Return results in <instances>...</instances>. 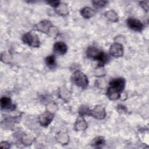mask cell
I'll list each match as a JSON object with an SVG mask.
<instances>
[{
    "instance_id": "obj_1",
    "label": "cell",
    "mask_w": 149,
    "mask_h": 149,
    "mask_svg": "<svg viewBox=\"0 0 149 149\" xmlns=\"http://www.w3.org/2000/svg\"><path fill=\"white\" fill-rule=\"evenodd\" d=\"M125 80L119 77L114 79L109 83V87L107 90V96L111 100L118 99L120 96V93L123 90L125 86Z\"/></svg>"
},
{
    "instance_id": "obj_2",
    "label": "cell",
    "mask_w": 149,
    "mask_h": 149,
    "mask_svg": "<svg viewBox=\"0 0 149 149\" xmlns=\"http://www.w3.org/2000/svg\"><path fill=\"white\" fill-rule=\"evenodd\" d=\"M87 55L88 57L98 62L100 66L104 65L109 59L108 55L95 47H89L87 51Z\"/></svg>"
},
{
    "instance_id": "obj_3",
    "label": "cell",
    "mask_w": 149,
    "mask_h": 149,
    "mask_svg": "<svg viewBox=\"0 0 149 149\" xmlns=\"http://www.w3.org/2000/svg\"><path fill=\"white\" fill-rule=\"evenodd\" d=\"M72 80L76 85L83 88H86L88 84V80L87 76L79 70L76 71L73 73Z\"/></svg>"
},
{
    "instance_id": "obj_4",
    "label": "cell",
    "mask_w": 149,
    "mask_h": 149,
    "mask_svg": "<svg viewBox=\"0 0 149 149\" xmlns=\"http://www.w3.org/2000/svg\"><path fill=\"white\" fill-rule=\"evenodd\" d=\"M23 41L29 45L34 47H38L40 45V41L38 36L32 32H29L25 34L22 37Z\"/></svg>"
},
{
    "instance_id": "obj_5",
    "label": "cell",
    "mask_w": 149,
    "mask_h": 149,
    "mask_svg": "<svg viewBox=\"0 0 149 149\" xmlns=\"http://www.w3.org/2000/svg\"><path fill=\"white\" fill-rule=\"evenodd\" d=\"M127 24L130 29L136 31H141L143 29L142 23L135 18H129L127 20Z\"/></svg>"
},
{
    "instance_id": "obj_6",
    "label": "cell",
    "mask_w": 149,
    "mask_h": 149,
    "mask_svg": "<svg viewBox=\"0 0 149 149\" xmlns=\"http://www.w3.org/2000/svg\"><path fill=\"white\" fill-rule=\"evenodd\" d=\"M110 54L115 58L120 57L123 54V49L122 44L115 42L111 45L109 49Z\"/></svg>"
},
{
    "instance_id": "obj_7",
    "label": "cell",
    "mask_w": 149,
    "mask_h": 149,
    "mask_svg": "<svg viewBox=\"0 0 149 149\" xmlns=\"http://www.w3.org/2000/svg\"><path fill=\"white\" fill-rule=\"evenodd\" d=\"M53 118L54 115L52 113L49 112H45L39 118L40 124L43 126H47L51 123Z\"/></svg>"
},
{
    "instance_id": "obj_8",
    "label": "cell",
    "mask_w": 149,
    "mask_h": 149,
    "mask_svg": "<svg viewBox=\"0 0 149 149\" xmlns=\"http://www.w3.org/2000/svg\"><path fill=\"white\" fill-rule=\"evenodd\" d=\"M91 115L97 119H102L105 116V111L104 108L101 106H97L95 108L91 111Z\"/></svg>"
},
{
    "instance_id": "obj_9",
    "label": "cell",
    "mask_w": 149,
    "mask_h": 149,
    "mask_svg": "<svg viewBox=\"0 0 149 149\" xmlns=\"http://www.w3.org/2000/svg\"><path fill=\"white\" fill-rule=\"evenodd\" d=\"M68 47L63 42H57L54 45V51L60 55H63L67 51Z\"/></svg>"
},
{
    "instance_id": "obj_10",
    "label": "cell",
    "mask_w": 149,
    "mask_h": 149,
    "mask_svg": "<svg viewBox=\"0 0 149 149\" xmlns=\"http://www.w3.org/2000/svg\"><path fill=\"white\" fill-rule=\"evenodd\" d=\"M1 108L2 109H14V105L12 104L11 100L7 97H3L1 98Z\"/></svg>"
},
{
    "instance_id": "obj_11",
    "label": "cell",
    "mask_w": 149,
    "mask_h": 149,
    "mask_svg": "<svg viewBox=\"0 0 149 149\" xmlns=\"http://www.w3.org/2000/svg\"><path fill=\"white\" fill-rule=\"evenodd\" d=\"M80 13L83 17L86 19H89L94 15V12L91 8L89 7H85L81 10Z\"/></svg>"
},
{
    "instance_id": "obj_12",
    "label": "cell",
    "mask_w": 149,
    "mask_h": 149,
    "mask_svg": "<svg viewBox=\"0 0 149 149\" xmlns=\"http://www.w3.org/2000/svg\"><path fill=\"white\" fill-rule=\"evenodd\" d=\"M86 123L85 122L84 119L80 116V118H79L76 122V130H83L85 129V128L86 127Z\"/></svg>"
},
{
    "instance_id": "obj_13",
    "label": "cell",
    "mask_w": 149,
    "mask_h": 149,
    "mask_svg": "<svg viewBox=\"0 0 149 149\" xmlns=\"http://www.w3.org/2000/svg\"><path fill=\"white\" fill-rule=\"evenodd\" d=\"M51 26V24L49 22L45 20V21L41 22L40 23H39L37 25V29L41 31L46 32L47 31V29L50 28Z\"/></svg>"
},
{
    "instance_id": "obj_14",
    "label": "cell",
    "mask_w": 149,
    "mask_h": 149,
    "mask_svg": "<svg viewBox=\"0 0 149 149\" xmlns=\"http://www.w3.org/2000/svg\"><path fill=\"white\" fill-rule=\"evenodd\" d=\"M105 144V140L102 137H98L93 140L92 146L96 148H101Z\"/></svg>"
},
{
    "instance_id": "obj_15",
    "label": "cell",
    "mask_w": 149,
    "mask_h": 149,
    "mask_svg": "<svg viewBox=\"0 0 149 149\" xmlns=\"http://www.w3.org/2000/svg\"><path fill=\"white\" fill-rule=\"evenodd\" d=\"M45 62L49 68H52L55 66V57L54 55H51L48 56L45 59Z\"/></svg>"
},
{
    "instance_id": "obj_16",
    "label": "cell",
    "mask_w": 149,
    "mask_h": 149,
    "mask_svg": "<svg viewBox=\"0 0 149 149\" xmlns=\"http://www.w3.org/2000/svg\"><path fill=\"white\" fill-rule=\"evenodd\" d=\"M107 17L108 18L109 20H110L112 22H116L118 20V16L116 13H115L113 11H109L107 13Z\"/></svg>"
},
{
    "instance_id": "obj_17",
    "label": "cell",
    "mask_w": 149,
    "mask_h": 149,
    "mask_svg": "<svg viewBox=\"0 0 149 149\" xmlns=\"http://www.w3.org/2000/svg\"><path fill=\"white\" fill-rule=\"evenodd\" d=\"M107 2H108L107 1H93V3L94 4V5L96 7H98V8L103 7L104 6H105L106 5V3Z\"/></svg>"
},
{
    "instance_id": "obj_18",
    "label": "cell",
    "mask_w": 149,
    "mask_h": 149,
    "mask_svg": "<svg viewBox=\"0 0 149 149\" xmlns=\"http://www.w3.org/2000/svg\"><path fill=\"white\" fill-rule=\"evenodd\" d=\"M79 113L81 116H83V115H91V111H90L89 109H88L87 107H84L81 108L80 109Z\"/></svg>"
},
{
    "instance_id": "obj_19",
    "label": "cell",
    "mask_w": 149,
    "mask_h": 149,
    "mask_svg": "<svg viewBox=\"0 0 149 149\" xmlns=\"http://www.w3.org/2000/svg\"><path fill=\"white\" fill-rule=\"evenodd\" d=\"M47 2L49 3L51 6H52V7H54V8H57L60 5V2L59 1H48Z\"/></svg>"
}]
</instances>
